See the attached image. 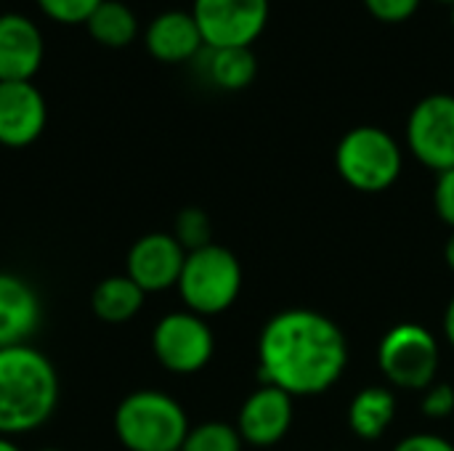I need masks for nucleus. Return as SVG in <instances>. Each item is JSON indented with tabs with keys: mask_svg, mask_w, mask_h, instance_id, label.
<instances>
[{
	"mask_svg": "<svg viewBox=\"0 0 454 451\" xmlns=\"http://www.w3.org/2000/svg\"><path fill=\"white\" fill-rule=\"evenodd\" d=\"M348 367V340L325 314L287 308L274 314L258 338V375L287 396H322Z\"/></svg>",
	"mask_w": 454,
	"mask_h": 451,
	"instance_id": "1",
	"label": "nucleus"
},
{
	"mask_svg": "<svg viewBox=\"0 0 454 451\" xmlns=\"http://www.w3.org/2000/svg\"><path fill=\"white\" fill-rule=\"evenodd\" d=\"M59 404V375L35 346L0 348V436L16 439L43 428Z\"/></svg>",
	"mask_w": 454,
	"mask_h": 451,
	"instance_id": "2",
	"label": "nucleus"
},
{
	"mask_svg": "<svg viewBox=\"0 0 454 451\" xmlns=\"http://www.w3.org/2000/svg\"><path fill=\"white\" fill-rule=\"evenodd\" d=\"M189 428L184 407L162 391H133L114 409V436L128 451H181Z\"/></svg>",
	"mask_w": 454,
	"mask_h": 451,
	"instance_id": "3",
	"label": "nucleus"
},
{
	"mask_svg": "<svg viewBox=\"0 0 454 451\" xmlns=\"http://www.w3.org/2000/svg\"><path fill=\"white\" fill-rule=\"evenodd\" d=\"M184 308L207 319L229 311L242 292L239 258L223 245H207L186 253L178 284Z\"/></svg>",
	"mask_w": 454,
	"mask_h": 451,
	"instance_id": "4",
	"label": "nucleus"
},
{
	"mask_svg": "<svg viewBox=\"0 0 454 451\" xmlns=\"http://www.w3.org/2000/svg\"><path fill=\"white\" fill-rule=\"evenodd\" d=\"M335 170L351 189L380 194L399 181L404 170V152L388 130L378 125H359L338 141Z\"/></svg>",
	"mask_w": 454,
	"mask_h": 451,
	"instance_id": "5",
	"label": "nucleus"
},
{
	"mask_svg": "<svg viewBox=\"0 0 454 451\" xmlns=\"http://www.w3.org/2000/svg\"><path fill=\"white\" fill-rule=\"evenodd\" d=\"M439 340L436 335L418 324L402 322L391 327L378 346V367L388 385L399 391H426L439 375Z\"/></svg>",
	"mask_w": 454,
	"mask_h": 451,
	"instance_id": "6",
	"label": "nucleus"
},
{
	"mask_svg": "<svg viewBox=\"0 0 454 451\" xmlns=\"http://www.w3.org/2000/svg\"><path fill=\"white\" fill-rule=\"evenodd\" d=\"M152 351L162 369L173 375L202 372L215 354V335L207 319L192 311H170L152 330Z\"/></svg>",
	"mask_w": 454,
	"mask_h": 451,
	"instance_id": "7",
	"label": "nucleus"
},
{
	"mask_svg": "<svg viewBox=\"0 0 454 451\" xmlns=\"http://www.w3.org/2000/svg\"><path fill=\"white\" fill-rule=\"evenodd\" d=\"M192 16L202 32L205 48H253L266 32L269 0H194Z\"/></svg>",
	"mask_w": 454,
	"mask_h": 451,
	"instance_id": "8",
	"label": "nucleus"
},
{
	"mask_svg": "<svg viewBox=\"0 0 454 451\" xmlns=\"http://www.w3.org/2000/svg\"><path fill=\"white\" fill-rule=\"evenodd\" d=\"M407 146L412 157L436 175L454 167V96L431 93L407 117Z\"/></svg>",
	"mask_w": 454,
	"mask_h": 451,
	"instance_id": "9",
	"label": "nucleus"
},
{
	"mask_svg": "<svg viewBox=\"0 0 454 451\" xmlns=\"http://www.w3.org/2000/svg\"><path fill=\"white\" fill-rule=\"evenodd\" d=\"M186 260V250L178 245L173 234L152 231L133 242L125 258V274L149 295L165 292L178 284L181 268Z\"/></svg>",
	"mask_w": 454,
	"mask_h": 451,
	"instance_id": "10",
	"label": "nucleus"
},
{
	"mask_svg": "<svg viewBox=\"0 0 454 451\" xmlns=\"http://www.w3.org/2000/svg\"><path fill=\"white\" fill-rule=\"evenodd\" d=\"M293 417H295L293 396H287L274 385H261L245 399L237 415V431L245 444L269 449L277 447L290 433Z\"/></svg>",
	"mask_w": 454,
	"mask_h": 451,
	"instance_id": "11",
	"label": "nucleus"
},
{
	"mask_svg": "<svg viewBox=\"0 0 454 451\" xmlns=\"http://www.w3.org/2000/svg\"><path fill=\"white\" fill-rule=\"evenodd\" d=\"M48 122L40 88L29 82H0V146L24 149L35 144Z\"/></svg>",
	"mask_w": 454,
	"mask_h": 451,
	"instance_id": "12",
	"label": "nucleus"
},
{
	"mask_svg": "<svg viewBox=\"0 0 454 451\" xmlns=\"http://www.w3.org/2000/svg\"><path fill=\"white\" fill-rule=\"evenodd\" d=\"M45 56L40 27L16 11L0 13V82H29Z\"/></svg>",
	"mask_w": 454,
	"mask_h": 451,
	"instance_id": "13",
	"label": "nucleus"
},
{
	"mask_svg": "<svg viewBox=\"0 0 454 451\" xmlns=\"http://www.w3.org/2000/svg\"><path fill=\"white\" fill-rule=\"evenodd\" d=\"M146 51L162 64H186L205 51L202 32L192 11L170 8L157 13L144 32Z\"/></svg>",
	"mask_w": 454,
	"mask_h": 451,
	"instance_id": "14",
	"label": "nucleus"
},
{
	"mask_svg": "<svg viewBox=\"0 0 454 451\" xmlns=\"http://www.w3.org/2000/svg\"><path fill=\"white\" fill-rule=\"evenodd\" d=\"M43 303L19 274L0 271V348L24 346L40 330Z\"/></svg>",
	"mask_w": 454,
	"mask_h": 451,
	"instance_id": "15",
	"label": "nucleus"
},
{
	"mask_svg": "<svg viewBox=\"0 0 454 451\" xmlns=\"http://www.w3.org/2000/svg\"><path fill=\"white\" fill-rule=\"evenodd\" d=\"M396 420V396L386 385L362 388L348 404V428L362 441H378Z\"/></svg>",
	"mask_w": 454,
	"mask_h": 451,
	"instance_id": "16",
	"label": "nucleus"
},
{
	"mask_svg": "<svg viewBox=\"0 0 454 451\" xmlns=\"http://www.w3.org/2000/svg\"><path fill=\"white\" fill-rule=\"evenodd\" d=\"M144 300L146 292L128 274H120V276H106L104 282L96 284L90 295V308L96 319L106 324H128L133 316H138Z\"/></svg>",
	"mask_w": 454,
	"mask_h": 451,
	"instance_id": "17",
	"label": "nucleus"
},
{
	"mask_svg": "<svg viewBox=\"0 0 454 451\" xmlns=\"http://www.w3.org/2000/svg\"><path fill=\"white\" fill-rule=\"evenodd\" d=\"M205 74L221 90H242L258 74L253 48H205Z\"/></svg>",
	"mask_w": 454,
	"mask_h": 451,
	"instance_id": "18",
	"label": "nucleus"
},
{
	"mask_svg": "<svg viewBox=\"0 0 454 451\" xmlns=\"http://www.w3.org/2000/svg\"><path fill=\"white\" fill-rule=\"evenodd\" d=\"M88 35L106 48H125L138 37V19L130 5L120 0H104L85 21Z\"/></svg>",
	"mask_w": 454,
	"mask_h": 451,
	"instance_id": "19",
	"label": "nucleus"
},
{
	"mask_svg": "<svg viewBox=\"0 0 454 451\" xmlns=\"http://www.w3.org/2000/svg\"><path fill=\"white\" fill-rule=\"evenodd\" d=\"M245 441L237 431V425L207 420L200 425H192L181 451H242Z\"/></svg>",
	"mask_w": 454,
	"mask_h": 451,
	"instance_id": "20",
	"label": "nucleus"
},
{
	"mask_svg": "<svg viewBox=\"0 0 454 451\" xmlns=\"http://www.w3.org/2000/svg\"><path fill=\"white\" fill-rule=\"evenodd\" d=\"M173 237L178 239V245L192 253V250H200V247H207L213 245V223L207 218L205 210L200 207H186L178 213L176 218V226H173Z\"/></svg>",
	"mask_w": 454,
	"mask_h": 451,
	"instance_id": "21",
	"label": "nucleus"
},
{
	"mask_svg": "<svg viewBox=\"0 0 454 451\" xmlns=\"http://www.w3.org/2000/svg\"><path fill=\"white\" fill-rule=\"evenodd\" d=\"M43 16L56 24H85L104 0H35Z\"/></svg>",
	"mask_w": 454,
	"mask_h": 451,
	"instance_id": "22",
	"label": "nucleus"
},
{
	"mask_svg": "<svg viewBox=\"0 0 454 451\" xmlns=\"http://www.w3.org/2000/svg\"><path fill=\"white\" fill-rule=\"evenodd\" d=\"M367 13L383 24H404L410 21L423 0H362Z\"/></svg>",
	"mask_w": 454,
	"mask_h": 451,
	"instance_id": "23",
	"label": "nucleus"
},
{
	"mask_svg": "<svg viewBox=\"0 0 454 451\" xmlns=\"http://www.w3.org/2000/svg\"><path fill=\"white\" fill-rule=\"evenodd\" d=\"M454 412L452 383H434L423 391V415L428 420H444Z\"/></svg>",
	"mask_w": 454,
	"mask_h": 451,
	"instance_id": "24",
	"label": "nucleus"
},
{
	"mask_svg": "<svg viewBox=\"0 0 454 451\" xmlns=\"http://www.w3.org/2000/svg\"><path fill=\"white\" fill-rule=\"evenodd\" d=\"M434 210L454 231V167L436 175V183H434Z\"/></svg>",
	"mask_w": 454,
	"mask_h": 451,
	"instance_id": "25",
	"label": "nucleus"
},
{
	"mask_svg": "<svg viewBox=\"0 0 454 451\" xmlns=\"http://www.w3.org/2000/svg\"><path fill=\"white\" fill-rule=\"evenodd\" d=\"M394 451H454V444L436 433H412V436L402 439L394 447Z\"/></svg>",
	"mask_w": 454,
	"mask_h": 451,
	"instance_id": "26",
	"label": "nucleus"
},
{
	"mask_svg": "<svg viewBox=\"0 0 454 451\" xmlns=\"http://www.w3.org/2000/svg\"><path fill=\"white\" fill-rule=\"evenodd\" d=\"M442 327H444V338H447V343L454 348V295L450 298L447 308H444V322H442Z\"/></svg>",
	"mask_w": 454,
	"mask_h": 451,
	"instance_id": "27",
	"label": "nucleus"
},
{
	"mask_svg": "<svg viewBox=\"0 0 454 451\" xmlns=\"http://www.w3.org/2000/svg\"><path fill=\"white\" fill-rule=\"evenodd\" d=\"M444 260H447L450 271H452V274H454V231H452V234H450L447 245H444Z\"/></svg>",
	"mask_w": 454,
	"mask_h": 451,
	"instance_id": "28",
	"label": "nucleus"
},
{
	"mask_svg": "<svg viewBox=\"0 0 454 451\" xmlns=\"http://www.w3.org/2000/svg\"><path fill=\"white\" fill-rule=\"evenodd\" d=\"M0 451H21V449H19V444H16L13 439L0 436Z\"/></svg>",
	"mask_w": 454,
	"mask_h": 451,
	"instance_id": "29",
	"label": "nucleus"
},
{
	"mask_svg": "<svg viewBox=\"0 0 454 451\" xmlns=\"http://www.w3.org/2000/svg\"><path fill=\"white\" fill-rule=\"evenodd\" d=\"M436 3H444V5H454V0H436Z\"/></svg>",
	"mask_w": 454,
	"mask_h": 451,
	"instance_id": "30",
	"label": "nucleus"
},
{
	"mask_svg": "<svg viewBox=\"0 0 454 451\" xmlns=\"http://www.w3.org/2000/svg\"><path fill=\"white\" fill-rule=\"evenodd\" d=\"M40 451H61V449H53V447H48V449H40Z\"/></svg>",
	"mask_w": 454,
	"mask_h": 451,
	"instance_id": "31",
	"label": "nucleus"
},
{
	"mask_svg": "<svg viewBox=\"0 0 454 451\" xmlns=\"http://www.w3.org/2000/svg\"><path fill=\"white\" fill-rule=\"evenodd\" d=\"M452 27H454V5H452Z\"/></svg>",
	"mask_w": 454,
	"mask_h": 451,
	"instance_id": "32",
	"label": "nucleus"
}]
</instances>
